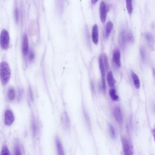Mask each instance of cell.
Segmentation results:
<instances>
[{"instance_id":"1","label":"cell","mask_w":155,"mask_h":155,"mask_svg":"<svg viewBox=\"0 0 155 155\" xmlns=\"http://www.w3.org/2000/svg\"><path fill=\"white\" fill-rule=\"evenodd\" d=\"M11 76V70L8 64L6 62H2L0 65V77L3 85H5L8 83Z\"/></svg>"},{"instance_id":"2","label":"cell","mask_w":155,"mask_h":155,"mask_svg":"<svg viewBox=\"0 0 155 155\" xmlns=\"http://www.w3.org/2000/svg\"><path fill=\"white\" fill-rule=\"evenodd\" d=\"M9 36L8 31L3 29L1 33L0 37V43L2 49L6 50L7 49L9 45Z\"/></svg>"},{"instance_id":"3","label":"cell","mask_w":155,"mask_h":155,"mask_svg":"<svg viewBox=\"0 0 155 155\" xmlns=\"http://www.w3.org/2000/svg\"><path fill=\"white\" fill-rule=\"evenodd\" d=\"M123 151L127 155H131L133 154L132 145L129 140L125 137H123L122 140Z\"/></svg>"},{"instance_id":"4","label":"cell","mask_w":155,"mask_h":155,"mask_svg":"<svg viewBox=\"0 0 155 155\" xmlns=\"http://www.w3.org/2000/svg\"><path fill=\"white\" fill-rule=\"evenodd\" d=\"M109 9V7L104 1H102L100 6V13L101 21L104 23L106 21L107 15Z\"/></svg>"},{"instance_id":"5","label":"cell","mask_w":155,"mask_h":155,"mask_svg":"<svg viewBox=\"0 0 155 155\" xmlns=\"http://www.w3.org/2000/svg\"><path fill=\"white\" fill-rule=\"evenodd\" d=\"M15 120L14 115L12 111L7 110L5 113L4 123L7 126L11 125L14 122Z\"/></svg>"},{"instance_id":"6","label":"cell","mask_w":155,"mask_h":155,"mask_svg":"<svg viewBox=\"0 0 155 155\" xmlns=\"http://www.w3.org/2000/svg\"><path fill=\"white\" fill-rule=\"evenodd\" d=\"M120 58V52L119 49L116 48L113 52V60L115 65L119 67L121 66Z\"/></svg>"},{"instance_id":"7","label":"cell","mask_w":155,"mask_h":155,"mask_svg":"<svg viewBox=\"0 0 155 155\" xmlns=\"http://www.w3.org/2000/svg\"><path fill=\"white\" fill-rule=\"evenodd\" d=\"M22 51L24 55H27L28 52V37L26 34H24L23 36Z\"/></svg>"},{"instance_id":"8","label":"cell","mask_w":155,"mask_h":155,"mask_svg":"<svg viewBox=\"0 0 155 155\" xmlns=\"http://www.w3.org/2000/svg\"><path fill=\"white\" fill-rule=\"evenodd\" d=\"M62 119L64 129L66 130H69L70 127V120L68 116L66 111L63 114Z\"/></svg>"},{"instance_id":"9","label":"cell","mask_w":155,"mask_h":155,"mask_svg":"<svg viewBox=\"0 0 155 155\" xmlns=\"http://www.w3.org/2000/svg\"><path fill=\"white\" fill-rule=\"evenodd\" d=\"M92 37L95 44H97L99 41V31L98 26L97 24H95L93 27Z\"/></svg>"},{"instance_id":"10","label":"cell","mask_w":155,"mask_h":155,"mask_svg":"<svg viewBox=\"0 0 155 155\" xmlns=\"http://www.w3.org/2000/svg\"><path fill=\"white\" fill-rule=\"evenodd\" d=\"M114 115L115 120L119 123L122 122L123 116L122 111L119 106L116 107L114 110Z\"/></svg>"},{"instance_id":"11","label":"cell","mask_w":155,"mask_h":155,"mask_svg":"<svg viewBox=\"0 0 155 155\" xmlns=\"http://www.w3.org/2000/svg\"><path fill=\"white\" fill-rule=\"evenodd\" d=\"M127 36L125 32L123 31L121 32L119 36V40L120 45L123 49H124L127 45Z\"/></svg>"},{"instance_id":"12","label":"cell","mask_w":155,"mask_h":155,"mask_svg":"<svg viewBox=\"0 0 155 155\" xmlns=\"http://www.w3.org/2000/svg\"><path fill=\"white\" fill-rule=\"evenodd\" d=\"M56 144L58 154L63 155L64 154V148L59 137L56 136L55 138Z\"/></svg>"},{"instance_id":"13","label":"cell","mask_w":155,"mask_h":155,"mask_svg":"<svg viewBox=\"0 0 155 155\" xmlns=\"http://www.w3.org/2000/svg\"><path fill=\"white\" fill-rule=\"evenodd\" d=\"M107 81L109 86L111 88H113L115 84V80L111 71L109 72L108 74Z\"/></svg>"},{"instance_id":"14","label":"cell","mask_w":155,"mask_h":155,"mask_svg":"<svg viewBox=\"0 0 155 155\" xmlns=\"http://www.w3.org/2000/svg\"><path fill=\"white\" fill-rule=\"evenodd\" d=\"M113 23L111 21L108 22L107 24L105 33L106 38H107L109 37L111 32L113 30Z\"/></svg>"},{"instance_id":"15","label":"cell","mask_w":155,"mask_h":155,"mask_svg":"<svg viewBox=\"0 0 155 155\" xmlns=\"http://www.w3.org/2000/svg\"><path fill=\"white\" fill-rule=\"evenodd\" d=\"M103 60L102 56H100L99 59V64L101 77H105V70Z\"/></svg>"},{"instance_id":"16","label":"cell","mask_w":155,"mask_h":155,"mask_svg":"<svg viewBox=\"0 0 155 155\" xmlns=\"http://www.w3.org/2000/svg\"><path fill=\"white\" fill-rule=\"evenodd\" d=\"M131 75L135 88L137 89H139L140 87V81L138 76L133 72H132Z\"/></svg>"},{"instance_id":"17","label":"cell","mask_w":155,"mask_h":155,"mask_svg":"<svg viewBox=\"0 0 155 155\" xmlns=\"http://www.w3.org/2000/svg\"><path fill=\"white\" fill-rule=\"evenodd\" d=\"M14 151L15 155H21V152L20 148V144L19 140L16 139L15 141L14 145Z\"/></svg>"},{"instance_id":"18","label":"cell","mask_w":155,"mask_h":155,"mask_svg":"<svg viewBox=\"0 0 155 155\" xmlns=\"http://www.w3.org/2000/svg\"><path fill=\"white\" fill-rule=\"evenodd\" d=\"M15 92L12 87H10L8 92V97L9 100L12 101L15 98Z\"/></svg>"},{"instance_id":"19","label":"cell","mask_w":155,"mask_h":155,"mask_svg":"<svg viewBox=\"0 0 155 155\" xmlns=\"http://www.w3.org/2000/svg\"><path fill=\"white\" fill-rule=\"evenodd\" d=\"M126 6L129 13L131 14L133 9L132 0H126Z\"/></svg>"},{"instance_id":"20","label":"cell","mask_w":155,"mask_h":155,"mask_svg":"<svg viewBox=\"0 0 155 155\" xmlns=\"http://www.w3.org/2000/svg\"><path fill=\"white\" fill-rule=\"evenodd\" d=\"M32 128L33 136L35 137L37 134V127L35 120L33 117L32 121Z\"/></svg>"},{"instance_id":"21","label":"cell","mask_w":155,"mask_h":155,"mask_svg":"<svg viewBox=\"0 0 155 155\" xmlns=\"http://www.w3.org/2000/svg\"><path fill=\"white\" fill-rule=\"evenodd\" d=\"M109 93L111 98L113 100L115 101L118 100L119 97L116 95V91L115 89H111L109 91Z\"/></svg>"},{"instance_id":"22","label":"cell","mask_w":155,"mask_h":155,"mask_svg":"<svg viewBox=\"0 0 155 155\" xmlns=\"http://www.w3.org/2000/svg\"><path fill=\"white\" fill-rule=\"evenodd\" d=\"M109 127L111 138L113 139H115L116 138V134L114 127L113 125L110 123L109 124Z\"/></svg>"},{"instance_id":"23","label":"cell","mask_w":155,"mask_h":155,"mask_svg":"<svg viewBox=\"0 0 155 155\" xmlns=\"http://www.w3.org/2000/svg\"><path fill=\"white\" fill-rule=\"evenodd\" d=\"M145 37L150 44H152L153 43L154 40V38L151 33H146L145 34Z\"/></svg>"},{"instance_id":"24","label":"cell","mask_w":155,"mask_h":155,"mask_svg":"<svg viewBox=\"0 0 155 155\" xmlns=\"http://www.w3.org/2000/svg\"><path fill=\"white\" fill-rule=\"evenodd\" d=\"M10 154L9 153V150L6 145L4 146L1 152V155H9Z\"/></svg>"},{"instance_id":"25","label":"cell","mask_w":155,"mask_h":155,"mask_svg":"<svg viewBox=\"0 0 155 155\" xmlns=\"http://www.w3.org/2000/svg\"><path fill=\"white\" fill-rule=\"evenodd\" d=\"M23 91L22 88H19L18 90L17 99L19 101H21L23 98Z\"/></svg>"},{"instance_id":"26","label":"cell","mask_w":155,"mask_h":155,"mask_svg":"<svg viewBox=\"0 0 155 155\" xmlns=\"http://www.w3.org/2000/svg\"><path fill=\"white\" fill-rule=\"evenodd\" d=\"M103 59L105 66V68L106 71H107L109 69V65L107 56L106 54H104L103 56Z\"/></svg>"},{"instance_id":"27","label":"cell","mask_w":155,"mask_h":155,"mask_svg":"<svg viewBox=\"0 0 155 155\" xmlns=\"http://www.w3.org/2000/svg\"><path fill=\"white\" fill-rule=\"evenodd\" d=\"M140 55L142 60L143 61H145L146 59V54L144 48H141L140 49Z\"/></svg>"},{"instance_id":"28","label":"cell","mask_w":155,"mask_h":155,"mask_svg":"<svg viewBox=\"0 0 155 155\" xmlns=\"http://www.w3.org/2000/svg\"><path fill=\"white\" fill-rule=\"evenodd\" d=\"M28 58L29 60L32 61L34 58L35 54L32 50H30L28 52Z\"/></svg>"},{"instance_id":"29","label":"cell","mask_w":155,"mask_h":155,"mask_svg":"<svg viewBox=\"0 0 155 155\" xmlns=\"http://www.w3.org/2000/svg\"><path fill=\"white\" fill-rule=\"evenodd\" d=\"M84 115L85 116V117L86 121V123L87 124V126L89 128H90V124L89 122V119L88 117V115H87L86 113L85 112V111H84Z\"/></svg>"},{"instance_id":"30","label":"cell","mask_w":155,"mask_h":155,"mask_svg":"<svg viewBox=\"0 0 155 155\" xmlns=\"http://www.w3.org/2000/svg\"><path fill=\"white\" fill-rule=\"evenodd\" d=\"M102 88L105 91L106 90V83L105 77H101Z\"/></svg>"},{"instance_id":"31","label":"cell","mask_w":155,"mask_h":155,"mask_svg":"<svg viewBox=\"0 0 155 155\" xmlns=\"http://www.w3.org/2000/svg\"><path fill=\"white\" fill-rule=\"evenodd\" d=\"M19 11L17 9H16L15 11V16L16 21L18 22L19 19Z\"/></svg>"},{"instance_id":"32","label":"cell","mask_w":155,"mask_h":155,"mask_svg":"<svg viewBox=\"0 0 155 155\" xmlns=\"http://www.w3.org/2000/svg\"><path fill=\"white\" fill-rule=\"evenodd\" d=\"M127 38L128 40L130 42H132L133 41V37L131 34L129 33L128 34L127 36Z\"/></svg>"},{"instance_id":"33","label":"cell","mask_w":155,"mask_h":155,"mask_svg":"<svg viewBox=\"0 0 155 155\" xmlns=\"http://www.w3.org/2000/svg\"><path fill=\"white\" fill-rule=\"evenodd\" d=\"M29 93L30 98L31 101H32L33 100V93L32 90L30 88V89H29Z\"/></svg>"},{"instance_id":"34","label":"cell","mask_w":155,"mask_h":155,"mask_svg":"<svg viewBox=\"0 0 155 155\" xmlns=\"http://www.w3.org/2000/svg\"><path fill=\"white\" fill-rule=\"evenodd\" d=\"M153 136L155 142V126L152 130Z\"/></svg>"},{"instance_id":"35","label":"cell","mask_w":155,"mask_h":155,"mask_svg":"<svg viewBox=\"0 0 155 155\" xmlns=\"http://www.w3.org/2000/svg\"><path fill=\"white\" fill-rule=\"evenodd\" d=\"M99 0H91V2L93 5L95 4L98 2Z\"/></svg>"},{"instance_id":"36","label":"cell","mask_w":155,"mask_h":155,"mask_svg":"<svg viewBox=\"0 0 155 155\" xmlns=\"http://www.w3.org/2000/svg\"><path fill=\"white\" fill-rule=\"evenodd\" d=\"M154 109L155 111V105H154Z\"/></svg>"}]
</instances>
